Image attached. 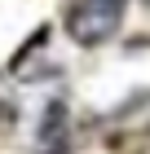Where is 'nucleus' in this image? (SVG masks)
<instances>
[{
	"label": "nucleus",
	"instance_id": "1",
	"mask_svg": "<svg viewBox=\"0 0 150 154\" xmlns=\"http://www.w3.org/2000/svg\"><path fill=\"white\" fill-rule=\"evenodd\" d=\"M119 18H124V0H84L71 9V35L80 44H102L106 35H115Z\"/></svg>",
	"mask_w": 150,
	"mask_h": 154
}]
</instances>
